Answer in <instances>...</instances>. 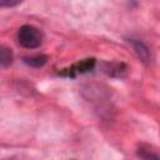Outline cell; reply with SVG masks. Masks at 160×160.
Returning <instances> with one entry per match:
<instances>
[{"instance_id":"cell-7","label":"cell","mask_w":160,"mask_h":160,"mask_svg":"<svg viewBox=\"0 0 160 160\" xmlns=\"http://www.w3.org/2000/svg\"><path fill=\"white\" fill-rule=\"evenodd\" d=\"M12 62V51L6 45L0 46V64L1 68H8Z\"/></svg>"},{"instance_id":"cell-4","label":"cell","mask_w":160,"mask_h":160,"mask_svg":"<svg viewBox=\"0 0 160 160\" xmlns=\"http://www.w3.org/2000/svg\"><path fill=\"white\" fill-rule=\"evenodd\" d=\"M104 71L110 76H122L126 72V66L122 62H106L104 65Z\"/></svg>"},{"instance_id":"cell-5","label":"cell","mask_w":160,"mask_h":160,"mask_svg":"<svg viewBox=\"0 0 160 160\" xmlns=\"http://www.w3.org/2000/svg\"><path fill=\"white\" fill-rule=\"evenodd\" d=\"M136 155L140 160H160V155L154 151L152 149H150L149 146L145 145H140L136 150Z\"/></svg>"},{"instance_id":"cell-6","label":"cell","mask_w":160,"mask_h":160,"mask_svg":"<svg viewBox=\"0 0 160 160\" xmlns=\"http://www.w3.org/2000/svg\"><path fill=\"white\" fill-rule=\"evenodd\" d=\"M24 64L32 66V68H41L46 64L48 61V56L44 54H36V55H31V56H24L22 58Z\"/></svg>"},{"instance_id":"cell-2","label":"cell","mask_w":160,"mask_h":160,"mask_svg":"<svg viewBox=\"0 0 160 160\" xmlns=\"http://www.w3.org/2000/svg\"><path fill=\"white\" fill-rule=\"evenodd\" d=\"M128 44L131 46V49L134 50V52L136 54V56L144 62V64H150L152 60V55L151 51L149 49V46L140 39H135V38H129L126 39Z\"/></svg>"},{"instance_id":"cell-3","label":"cell","mask_w":160,"mask_h":160,"mask_svg":"<svg viewBox=\"0 0 160 160\" xmlns=\"http://www.w3.org/2000/svg\"><path fill=\"white\" fill-rule=\"evenodd\" d=\"M95 66V59L94 58H89V59H84L76 64H74L72 66H70L69 69H64L61 70L59 74L62 76H70L74 78L78 74H85L88 71H91Z\"/></svg>"},{"instance_id":"cell-1","label":"cell","mask_w":160,"mask_h":160,"mask_svg":"<svg viewBox=\"0 0 160 160\" xmlns=\"http://www.w3.org/2000/svg\"><path fill=\"white\" fill-rule=\"evenodd\" d=\"M18 42L25 49H36L42 44V32L32 25H22L18 30Z\"/></svg>"},{"instance_id":"cell-8","label":"cell","mask_w":160,"mask_h":160,"mask_svg":"<svg viewBox=\"0 0 160 160\" xmlns=\"http://www.w3.org/2000/svg\"><path fill=\"white\" fill-rule=\"evenodd\" d=\"M19 4V1H16V2H11V1H0V6H15V5H18Z\"/></svg>"}]
</instances>
